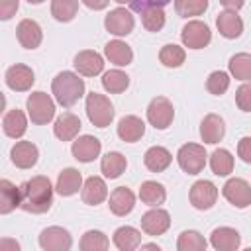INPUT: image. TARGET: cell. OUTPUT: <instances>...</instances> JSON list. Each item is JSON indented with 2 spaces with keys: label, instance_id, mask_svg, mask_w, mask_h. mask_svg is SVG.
Here are the masks:
<instances>
[{
  "label": "cell",
  "instance_id": "cell-20",
  "mask_svg": "<svg viewBox=\"0 0 251 251\" xmlns=\"http://www.w3.org/2000/svg\"><path fill=\"white\" fill-rule=\"evenodd\" d=\"M216 27L226 39H237L243 33V20L237 16L235 10H224L216 18Z\"/></svg>",
  "mask_w": 251,
  "mask_h": 251
},
{
  "label": "cell",
  "instance_id": "cell-2",
  "mask_svg": "<svg viewBox=\"0 0 251 251\" xmlns=\"http://www.w3.org/2000/svg\"><path fill=\"white\" fill-rule=\"evenodd\" d=\"M51 92L59 106L71 108L84 96V80L73 71H61L51 82Z\"/></svg>",
  "mask_w": 251,
  "mask_h": 251
},
{
  "label": "cell",
  "instance_id": "cell-25",
  "mask_svg": "<svg viewBox=\"0 0 251 251\" xmlns=\"http://www.w3.org/2000/svg\"><path fill=\"white\" fill-rule=\"evenodd\" d=\"M104 55H106V59H108L112 65H116V67H127V65L133 61V51H131V47H129L126 41H122V39H112V41H108V43L104 45Z\"/></svg>",
  "mask_w": 251,
  "mask_h": 251
},
{
  "label": "cell",
  "instance_id": "cell-1",
  "mask_svg": "<svg viewBox=\"0 0 251 251\" xmlns=\"http://www.w3.org/2000/svg\"><path fill=\"white\" fill-rule=\"evenodd\" d=\"M22 210L27 214H45L53 204V184L47 176L37 175L25 180L22 186Z\"/></svg>",
  "mask_w": 251,
  "mask_h": 251
},
{
  "label": "cell",
  "instance_id": "cell-49",
  "mask_svg": "<svg viewBox=\"0 0 251 251\" xmlns=\"http://www.w3.org/2000/svg\"><path fill=\"white\" fill-rule=\"evenodd\" d=\"M141 249H157V251H159L161 247H159L157 243H141Z\"/></svg>",
  "mask_w": 251,
  "mask_h": 251
},
{
  "label": "cell",
  "instance_id": "cell-23",
  "mask_svg": "<svg viewBox=\"0 0 251 251\" xmlns=\"http://www.w3.org/2000/svg\"><path fill=\"white\" fill-rule=\"evenodd\" d=\"M145 133V122L137 116H124L118 122V137L126 143H135Z\"/></svg>",
  "mask_w": 251,
  "mask_h": 251
},
{
  "label": "cell",
  "instance_id": "cell-24",
  "mask_svg": "<svg viewBox=\"0 0 251 251\" xmlns=\"http://www.w3.org/2000/svg\"><path fill=\"white\" fill-rule=\"evenodd\" d=\"M224 135H226V124H224V120L218 114L204 116V120L200 124V137H202V141L214 145V143L222 141Z\"/></svg>",
  "mask_w": 251,
  "mask_h": 251
},
{
  "label": "cell",
  "instance_id": "cell-50",
  "mask_svg": "<svg viewBox=\"0 0 251 251\" xmlns=\"http://www.w3.org/2000/svg\"><path fill=\"white\" fill-rule=\"evenodd\" d=\"M114 2H118V4H127V6H129L133 0H114Z\"/></svg>",
  "mask_w": 251,
  "mask_h": 251
},
{
  "label": "cell",
  "instance_id": "cell-47",
  "mask_svg": "<svg viewBox=\"0 0 251 251\" xmlns=\"http://www.w3.org/2000/svg\"><path fill=\"white\" fill-rule=\"evenodd\" d=\"M0 249H2V251H8V249L20 251V243L14 241V239H2V241H0Z\"/></svg>",
  "mask_w": 251,
  "mask_h": 251
},
{
  "label": "cell",
  "instance_id": "cell-22",
  "mask_svg": "<svg viewBox=\"0 0 251 251\" xmlns=\"http://www.w3.org/2000/svg\"><path fill=\"white\" fill-rule=\"evenodd\" d=\"M210 245L218 251H235L241 245V235L237 229L222 226L210 233Z\"/></svg>",
  "mask_w": 251,
  "mask_h": 251
},
{
  "label": "cell",
  "instance_id": "cell-41",
  "mask_svg": "<svg viewBox=\"0 0 251 251\" xmlns=\"http://www.w3.org/2000/svg\"><path fill=\"white\" fill-rule=\"evenodd\" d=\"M208 10V0H175V12L180 18L202 16Z\"/></svg>",
  "mask_w": 251,
  "mask_h": 251
},
{
  "label": "cell",
  "instance_id": "cell-17",
  "mask_svg": "<svg viewBox=\"0 0 251 251\" xmlns=\"http://www.w3.org/2000/svg\"><path fill=\"white\" fill-rule=\"evenodd\" d=\"M80 198H82V202L88 204V206H98V204H102V202L108 198L106 180H104L102 176H88V178L82 182Z\"/></svg>",
  "mask_w": 251,
  "mask_h": 251
},
{
  "label": "cell",
  "instance_id": "cell-39",
  "mask_svg": "<svg viewBox=\"0 0 251 251\" xmlns=\"http://www.w3.org/2000/svg\"><path fill=\"white\" fill-rule=\"evenodd\" d=\"M78 12V0H51V16L57 22H71Z\"/></svg>",
  "mask_w": 251,
  "mask_h": 251
},
{
  "label": "cell",
  "instance_id": "cell-8",
  "mask_svg": "<svg viewBox=\"0 0 251 251\" xmlns=\"http://www.w3.org/2000/svg\"><path fill=\"white\" fill-rule=\"evenodd\" d=\"M222 194L231 206H235L239 210L251 206V184L245 178L233 176V178L226 180V184L222 186Z\"/></svg>",
  "mask_w": 251,
  "mask_h": 251
},
{
  "label": "cell",
  "instance_id": "cell-13",
  "mask_svg": "<svg viewBox=\"0 0 251 251\" xmlns=\"http://www.w3.org/2000/svg\"><path fill=\"white\" fill-rule=\"evenodd\" d=\"M171 227V216L167 210L153 206L141 216V229L147 235H163Z\"/></svg>",
  "mask_w": 251,
  "mask_h": 251
},
{
  "label": "cell",
  "instance_id": "cell-33",
  "mask_svg": "<svg viewBox=\"0 0 251 251\" xmlns=\"http://www.w3.org/2000/svg\"><path fill=\"white\" fill-rule=\"evenodd\" d=\"M210 169L216 176H227L233 171V155L224 147L214 149L210 155Z\"/></svg>",
  "mask_w": 251,
  "mask_h": 251
},
{
  "label": "cell",
  "instance_id": "cell-31",
  "mask_svg": "<svg viewBox=\"0 0 251 251\" xmlns=\"http://www.w3.org/2000/svg\"><path fill=\"white\" fill-rule=\"evenodd\" d=\"M127 161L120 151H108L100 161V171L106 178H118L126 173Z\"/></svg>",
  "mask_w": 251,
  "mask_h": 251
},
{
  "label": "cell",
  "instance_id": "cell-21",
  "mask_svg": "<svg viewBox=\"0 0 251 251\" xmlns=\"http://www.w3.org/2000/svg\"><path fill=\"white\" fill-rule=\"evenodd\" d=\"M108 206L114 216H127L135 208V194L127 186H118L112 190L108 198Z\"/></svg>",
  "mask_w": 251,
  "mask_h": 251
},
{
  "label": "cell",
  "instance_id": "cell-18",
  "mask_svg": "<svg viewBox=\"0 0 251 251\" xmlns=\"http://www.w3.org/2000/svg\"><path fill=\"white\" fill-rule=\"evenodd\" d=\"M10 159L18 169H31L39 159V151L31 141H16L10 149Z\"/></svg>",
  "mask_w": 251,
  "mask_h": 251
},
{
  "label": "cell",
  "instance_id": "cell-19",
  "mask_svg": "<svg viewBox=\"0 0 251 251\" xmlns=\"http://www.w3.org/2000/svg\"><path fill=\"white\" fill-rule=\"evenodd\" d=\"M80 118L75 116L73 112H65L61 114L57 120H55V126H53V133L57 139L61 141H75L78 137V131H80Z\"/></svg>",
  "mask_w": 251,
  "mask_h": 251
},
{
  "label": "cell",
  "instance_id": "cell-3",
  "mask_svg": "<svg viewBox=\"0 0 251 251\" xmlns=\"http://www.w3.org/2000/svg\"><path fill=\"white\" fill-rule=\"evenodd\" d=\"M25 110H27L31 124H35V126H45L55 118V102L43 90H35L27 96Z\"/></svg>",
  "mask_w": 251,
  "mask_h": 251
},
{
  "label": "cell",
  "instance_id": "cell-38",
  "mask_svg": "<svg viewBox=\"0 0 251 251\" xmlns=\"http://www.w3.org/2000/svg\"><path fill=\"white\" fill-rule=\"evenodd\" d=\"M184 59H186L184 49H182L180 45H175V43H167V45H163L161 51H159V61H161L165 67H169V69L180 67V65L184 63Z\"/></svg>",
  "mask_w": 251,
  "mask_h": 251
},
{
  "label": "cell",
  "instance_id": "cell-12",
  "mask_svg": "<svg viewBox=\"0 0 251 251\" xmlns=\"http://www.w3.org/2000/svg\"><path fill=\"white\" fill-rule=\"evenodd\" d=\"M4 80H6V86L14 92H27L35 82V75H33L31 67L16 63V65L8 67Z\"/></svg>",
  "mask_w": 251,
  "mask_h": 251
},
{
  "label": "cell",
  "instance_id": "cell-36",
  "mask_svg": "<svg viewBox=\"0 0 251 251\" xmlns=\"http://www.w3.org/2000/svg\"><path fill=\"white\" fill-rule=\"evenodd\" d=\"M206 247H208V241L196 229H184L176 239L178 251H204Z\"/></svg>",
  "mask_w": 251,
  "mask_h": 251
},
{
  "label": "cell",
  "instance_id": "cell-40",
  "mask_svg": "<svg viewBox=\"0 0 251 251\" xmlns=\"http://www.w3.org/2000/svg\"><path fill=\"white\" fill-rule=\"evenodd\" d=\"M165 20H167V16H165L163 8H159V6H151V8L141 10V24L147 31H153V33L161 31L165 25Z\"/></svg>",
  "mask_w": 251,
  "mask_h": 251
},
{
  "label": "cell",
  "instance_id": "cell-30",
  "mask_svg": "<svg viewBox=\"0 0 251 251\" xmlns=\"http://www.w3.org/2000/svg\"><path fill=\"white\" fill-rule=\"evenodd\" d=\"M112 241L120 251H133L141 247V231L135 229L133 226H122L114 231Z\"/></svg>",
  "mask_w": 251,
  "mask_h": 251
},
{
  "label": "cell",
  "instance_id": "cell-11",
  "mask_svg": "<svg viewBox=\"0 0 251 251\" xmlns=\"http://www.w3.org/2000/svg\"><path fill=\"white\" fill-rule=\"evenodd\" d=\"M39 245L45 251H69L73 247L71 233L61 226H49L39 233Z\"/></svg>",
  "mask_w": 251,
  "mask_h": 251
},
{
  "label": "cell",
  "instance_id": "cell-4",
  "mask_svg": "<svg viewBox=\"0 0 251 251\" xmlns=\"http://www.w3.org/2000/svg\"><path fill=\"white\" fill-rule=\"evenodd\" d=\"M86 116L92 126L96 127H108L114 120V106L108 96L98 94V92H88L86 94V104H84Z\"/></svg>",
  "mask_w": 251,
  "mask_h": 251
},
{
  "label": "cell",
  "instance_id": "cell-10",
  "mask_svg": "<svg viewBox=\"0 0 251 251\" xmlns=\"http://www.w3.org/2000/svg\"><path fill=\"white\" fill-rule=\"evenodd\" d=\"M188 200L196 210H210L218 200V186L212 180H196L190 186Z\"/></svg>",
  "mask_w": 251,
  "mask_h": 251
},
{
  "label": "cell",
  "instance_id": "cell-6",
  "mask_svg": "<svg viewBox=\"0 0 251 251\" xmlns=\"http://www.w3.org/2000/svg\"><path fill=\"white\" fill-rule=\"evenodd\" d=\"M175 120L173 102L167 96H155L147 106V122L155 129H167Z\"/></svg>",
  "mask_w": 251,
  "mask_h": 251
},
{
  "label": "cell",
  "instance_id": "cell-26",
  "mask_svg": "<svg viewBox=\"0 0 251 251\" xmlns=\"http://www.w3.org/2000/svg\"><path fill=\"white\" fill-rule=\"evenodd\" d=\"M80 188H82V175H80L75 167H67V169H63V171L59 173L55 190H57L61 196H73V194H76Z\"/></svg>",
  "mask_w": 251,
  "mask_h": 251
},
{
  "label": "cell",
  "instance_id": "cell-35",
  "mask_svg": "<svg viewBox=\"0 0 251 251\" xmlns=\"http://www.w3.org/2000/svg\"><path fill=\"white\" fill-rule=\"evenodd\" d=\"M229 75L237 80H243V82H249L251 80V55L249 53H235L229 63Z\"/></svg>",
  "mask_w": 251,
  "mask_h": 251
},
{
  "label": "cell",
  "instance_id": "cell-37",
  "mask_svg": "<svg viewBox=\"0 0 251 251\" xmlns=\"http://www.w3.org/2000/svg\"><path fill=\"white\" fill-rule=\"evenodd\" d=\"M78 247L82 251H106L110 247V239L100 229H88L82 233Z\"/></svg>",
  "mask_w": 251,
  "mask_h": 251
},
{
  "label": "cell",
  "instance_id": "cell-28",
  "mask_svg": "<svg viewBox=\"0 0 251 251\" xmlns=\"http://www.w3.org/2000/svg\"><path fill=\"white\" fill-rule=\"evenodd\" d=\"M173 163V155L167 147H161V145H153L145 151L143 155V165L151 171V173H163L169 165Z\"/></svg>",
  "mask_w": 251,
  "mask_h": 251
},
{
  "label": "cell",
  "instance_id": "cell-9",
  "mask_svg": "<svg viewBox=\"0 0 251 251\" xmlns=\"http://www.w3.org/2000/svg\"><path fill=\"white\" fill-rule=\"evenodd\" d=\"M133 25H135V20H133L131 12L126 10L124 6L110 10V12L106 14V18H104V27H106V31H110V33L116 35V37L129 35V33L133 31Z\"/></svg>",
  "mask_w": 251,
  "mask_h": 251
},
{
  "label": "cell",
  "instance_id": "cell-27",
  "mask_svg": "<svg viewBox=\"0 0 251 251\" xmlns=\"http://www.w3.org/2000/svg\"><path fill=\"white\" fill-rule=\"evenodd\" d=\"M22 206V188L8 178L0 180V214H10Z\"/></svg>",
  "mask_w": 251,
  "mask_h": 251
},
{
  "label": "cell",
  "instance_id": "cell-7",
  "mask_svg": "<svg viewBox=\"0 0 251 251\" xmlns=\"http://www.w3.org/2000/svg\"><path fill=\"white\" fill-rule=\"evenodd\" d=\"M180 39H182V45L188 49H204L212 41V31L208 24L200 20H190L184 24L180 31Z\"/></svg>",
  "mask_w": 251,
  "mask_h": 251
},
{
  "label": "cell",
  "instance_id": "cell-34",
  "mask_svg": "<svg viewBox=\"0 0 251 251\" xmlns=\"http://www.w3.org/2000/svg\"><path fill=\"white\" fill-rule=\"evenodd\" d=\"M102 86L106 92L110 94H122L127 86H129V76L120 71V69H112V71H106L102 75Z\"/></svg>",
  "mask_w": 251,
  "mask_h": 251
},
{
  "label": "cell",
  "instance_id": "cell-43",
  "mask_svg": "<svg viewBox=\"0 0 251 251\" xmlns=\"http://www.w3.org/2000/svg\"><path fill=\"white\" fill-rule=\"evenodd\" d=\"M235 104L241 112H251V82H243L235 90Z\"/></svg>",
  "mask_w": 251,
  "mask_h": 251
},
{
  "label": "cell",
  "instance_id": "cell-32",
  "mask_svg": "<svg viewBox=\"0 0 251 251\" xmlns=\"http://www.w3.org/2000/svg\"><path fill=\"white\" fill-rule=\"evenodd\" d=\"M167 198V190L161 182L157 180H145L141 182L139 186V200L145 204V206H161Z\"/></svg>",
  "mask_w": 251,
  "mask_h": 251
},
{
  "label": "cell",
  "instance_id": "cell-14",
  "mask_svg": "<svg viewBox=\"0 0 251 251\" xmlns=\"http://www.w3.org/2000/svg\"><path fill=\"white\" fill-rule=\"evenodd\" d=\"M75 69L78 75L82 76H96L104 71V57L92 49H84V51H78L75 55V61H73Z\"/></svg>",
  "mask_w": 251,
  "mask_h": 251
},
{
  "label": "cell",
  "instance_id": "cell-15",
  "mask_svg": "<svg viewBox=\"0 0 251 251\" xmlns=\"http://www.w3.org/2000/svg\"><path fill=\"white\" fill-rule=\"evenodd\" d=\"M71 151H73V157H75L76 161H80V163H92V161L100 155L102 143H100V139L94 137V135H78V137L73 141Z\"/></svg>",
  "mask_w": 251,
  "mask_h": 251
},
{
  "label": "cell",
  "instance_id": "cell-5",
  "mask_svg": "<svg viewBox=\"0 0 251 251\" xmlns=\"http://www.w3.org/2000/svg\"><path fill=\"white\" fill-rule=\"evenodd\" d=\"M206 157L208 155H206L204 145H198V143H184L176 151L178 167L186 175H198V173H202L204 167H206Z\"/></svg>",
  "mask_w": 251,
  "mask_h": 251
},
{
  "label": "cell",
  "instance_id": "cell-42",
  "mask_svg": "<svg viewBox=\"0 0 251 251\" xmlns=\"http://www.w3.org/2000/svg\"><path fill=\"white\" fill-rule=\"evenodd\" d=\"M206 88L210 94L214 96H222L226 94V90L229 88V75L224 73V71H214L208 75L206 78Z\"/></svg>",
  "mask_w": 251,
  "mask_h": 251
},
{
  "label": "cell",
  "instance_id": "cell-16",
  "mask_svg": "<svg viewBox=\"0 0 251 251\" xmlns=\"http://www.w3.org/2000/svg\"><path fill=\"white\" fill-rule=\"evenodd\" d=\"M16 37L24 49H37L43 41V31L35 20L25 18L16 25Z\"/></svg>",
  "mask_w": 251,
  "mask_h": 251
},
{
  "label": "cell",
  "instance_id": "cell-48",
  "mask_svg": "<svg viewBox=\"0 0 251 251\" xmlns=\"http://www.w3.org/2000/svg\"><path fill=\"white\" fill-rule=\"evenodd\" d=\"M220 4L226 6L227 10H235V12H237V10L245 4V0H220Z\"/></svg>",
  "mask_w": 251,
  "mask_h": 251
},
{
  "label": "cell",
  "instance_id": "cell-44",
  "mask_svg": "<svg viewBox=\"0 0 251 251\" xmlns=\"http://www.w3.org/2000/svg\"><path fill=\"white\" fill-rule=\"evenodd\" d=\"M20 8V0H0V20H10Z\"/></svg>",
  "mask_w": 251,
  "mask_h": 251
},
{
  "label": "cell",
  "instance_id": "cell-45",
  "mask_svg": "<svg viewBox=\"0 0 251 251\" xmlns=\"http://www.w3.org/2000/svg\"><path fill=\"white\" fill-rule=\"evenodd\" d=\"M237 155L241 157L243 163H249L251 165V137L245 135L237 141Z\"/></svg>",
  "mask_w": 251,
  "mask_h": 251
},
{
  "label": "cell",
  "instance_id": "cell-51",
  "mask_svg": "<svg viewBox=\"0 0 251 251\" xmlns=\"http://www.w3.org/2000/svg\"><path fill=\"white\" fill-rule=\"evenodd\" d=\"M29 4H41V2H45V0H27Z\"/></svg>",
  "mask_w": 251,
  "mask_h": 251
},
{
  "label": "cell",
  "instance_id": "cell-29",
  "mask_svg": "<svg viewBox=\"0 0 251 251\" xmlns=\"http://www.w3.org/2000/svg\"><path fill=\"white\" fill-rule=\"evenodd\" d=\"M2 129H4V133L8 137L20 139L25 133V129H27V118H25V114L22 110H18V108L6 112L4 118H2Z\"/></svg>",
  "mask_w": 251,
  "mask_h": 251
},
{
  "label": "cell",
  "instance_id": "cell-46",
  "mask_svg": "<svg viewBox=\"0 0 251 251\" xmlns=\"http://www.w3.org/2000/svg\"><path fill=\"white\" fill-rule=\"evenodd\" d=\"M86 8H90V10H104V8H108V4L112 2V0H80Z\"/></svg>",
  "mask_w": 251,
  "mask_h": 251
}]
</instances>
